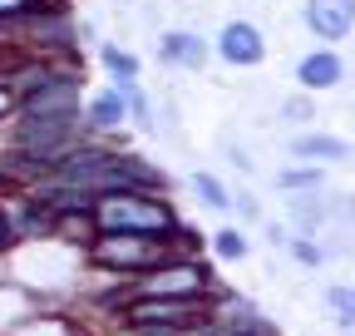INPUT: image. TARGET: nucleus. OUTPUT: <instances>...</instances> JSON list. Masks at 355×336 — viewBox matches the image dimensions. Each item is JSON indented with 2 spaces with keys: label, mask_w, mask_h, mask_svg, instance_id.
Listing matches in <instances>:
<instances>
[{
  "label": "nucleus",
  "mask_w": 355,
  "mask_h": 336,
  "mask_svg": "<svg viewBox=\"0 0 355 336\" xmlns=\"http://www.w3.org/2000/svg\"><path fill=\"white\" fill-rule=\"evenodd\" d=\"M94 233H144V237H173L183 228V218L173 213V203L158 198V193H144V188H119V193H99L94 208Z\"/></svg>",
  "instance_id": "1"
},
{
  "label": "nucleus",
  "mask_w": 355,
  "mask_h": 336,
  "mask_svg": "<svg viewBox=\"0 0 355 336\" xmlns=\"http://www.w3.org/2000/svg\"><path fill=\"white\" fill-rule=\"evenodd\" d=\"M163 258H168L163 237H144V233H94L89 237V262L99 272H109V277H119V282L144 277Z\"/></svg>",
  "instance_id": "2"
},
{
  "label": "nucleus",
  "mask_w": 355,
  "mask_h": 336,
  "mask_svg": "<svg viewBox=\"0 0 355 336\" xmlns=\"http://www.w3.org/2000/svg\"><path fill=\"white\" fill-rule=\"evenodd\" d=\"M128 292H139V297H173V302H207L217 292V282L198 258H163L144 277H133Z\"/></svg>",
  "instance_id": "3"
},
{
  "label": "nucleus",
  "mask_w": 355,
  "mask_h": 336,
  "mask_svg": "<svg viewBox=\"0 0 355 336\" xmlns=\"http://www.w3.org/2000/svg\"><path fill=\"white\" fill-rule=\"evenodd\" d=\"M89 144V129L84 119H20V129L10 134V149L30 153L35 163L55 168L60 158H69L74 149Z\"/></svg>",
  "instance_id": "4"
},
{
  "label": "nucleus",
  "mask_w": 355,
  "mask_h": 336,
  "mask_svg": "<svg viewBox=\"0 0 355 336\" xmlns=\"http://www.w3.org/2000/svg\"><path fill=\"white\" fill-rule=\"evenodd\" d=\"M84 84H79V74L74 69H60V74H50L44 84H35L30 94H20L15 99V114L20 119H84Z\"/></svg>",
  "instance_id": "5"
},
{
  "label": "nucleus",
  "mask_w": 355,
  "mask_h": 336,
  "mask_svg": "<svg viewBox=\"0 0 355 336\" xmlns=\"http://www.w3.org/2000/svg\"><path fill=\"white\" fill-rule=\"evenodd\" d=\"M212 50H217V60H227V65H237V69H252V65H261V55H266V40H261L257 25L232 20V25H222V35H217Z\"/></svg>",
  "instance_id": "6"
},
{
  "label": "nucleus",
  "mask_w": 355,
  "mask_h": 336,
  "mask_svg": "<svg viewBox=\"0 0 355 336\" xmlns=\"http://www.w3.org/2000/svg\"><path fill=\"white\" fill-rule=\"evenodd\" d=\"M207 55H212V45H207L202 35H193V30H168V35H158V60L173 65V69H202Z\"/></svg>",
  "instance_id": "7"
},
{
  "label": "nucleus",
  "mask_w": 355,
  "mask_h": 336,
  "mask_svg": "<svg viewBox=\"0 0 355 336\" xmlns=\"http://www.w3.org/2000/svg\"><path fill=\"white\" fill-rule=\"evenodd\" d=\"M123 124H128V99L119 94V84H109V90L84 99V129L89 134H114Z\"/></svg>",
  "instance_id": "8"
},
{
  "label": "nucleus",
  "mask_w": 355,
  "mask_h": 336,
  "mask_svg": "<svg viewBox=\"0 0 355 336\" xmlns=\"http://www.w3.org/2000/svg\"><path fill=\"white\" fill-rule=\"evenodd\" d=\"M306 25L321 40H340L355 30V0H306Z\"/></svg>",
  "instance_id": "9"
},
{
  "label": "nucleus",
  "mask_w": 355,
  "mask_h": 336,
  "mask_svg": "<svg viewBox=\"0 0 355 336\" xmlns=\"http://www.w3.org/2000/svg\"><path fill=\"white\" fill-rule=\"evenodd\" d=\"M340 74H345V65H340L336 50H316V55H306L296 65V79L306 90H331V84H340Z\"/></svg>",
  "instance_id": "10"
},
{
  "label": "nucleus",
  "mask_w": 355,
  "mask_h": 336,
  "mask_svg": "<svg viewBox=\"0 0 355 336\" xmlns=\"http://www.w3.org/2000/svg\"><path fill=\"white\" fill-rule=\"evenodd\" d=\"M291 153L306 158V163H345L350 144L336 139V134H301V139H291Z\"/></svg>",
  "instance_id": "11"
},
{
  "label": "nucleus",
  "mask_w": 355,
  "mask_h": 336,
  "mask_svg": "<svg viewBox=\"0 0 355 336\" xmlns=\"http://www.w3.org/2000/svg\"><path fill=\"white\" fill-rule=\"evenodd\" d=\"M193 193H198V198L212 208V213H227V208H232V193L222 188L212 174H193Z\"/></svg>",
  "instance_id": "12"
},
{
  "label": "nucleus",
  "mask_w": 355,
  "mask_h": 336,
  "mask_svg": "<svg viewBox=\"0 0 355 336\" xmlns=\"http://www.w3.org/2000/svg\"><path fill=\"white\" fill-rule=\"evenodd\" d=\"M99 60H104V69L114 74V84H123V79H139V60H133L128 50H119V45H104V50H99Z\"/></svg>",
  "instance_id": "13"
},
{
  "label": "nucleus",
  "mask_w": 355,
  "mask_h": 336,
  "mask_svg": "<svg viewBox=\"0 0 355 336\" xmlns=\"http://www.w3.org/2000/svg\"><path fill=\"white\" fill-rule=\"evenodd\" d=\"M6 336H79L69 321H60V317H30V321H20L15 331H6Z\"/></svg>",
  "instance_id": "14"
},
{
  "label": "nucleus",
  "mask_w": 355,
  "mask_h": 336,
  "mask_svg": "<svg viewBox=\"0 0 355 336\" xmlns=\"http://www.w3.org/2000/svg\"><path fill=\"white\" fill-rule=\"evenodd\" d=\"M212 247H217L222 262H242V258H247V237H242L237 228H222V233L212 237Z\"/></svg>",
  "instance_id": "15"
},
{
  "label": "nucleus",
  "mask_w": 355,
  "mask_h": 336,
  "mask_svg": "<svg viewBox=\"0 0 355 336\" xmlns=\"http://www.w3.org/2000/svg\"><path fill=\"white\" fill-rule=\"evenodd\" d=\"M282 193H296V188H321V168H291V174L277 178Z\"/></svg>",
  "instance_id": "16"
},
{
  "label": "nucleus",
  "mask_w": 355,
  "mask_h": 336,
  "mask_svg": "<svg viewBox=\"0 0 355 336\" xmlns=\"http://www.w3.org/2000/svg\"><path fill=\"white\" fill-rule=\"evenodd\" d=\"M35 10H44V0H0V30L25 20V15H35Z\"/></svg>",
  "instance_id": "17"
},
{
  "label": "nucleus",
  "mask_w": 355,
  "mask_h": 336,
  "mask_svg": "<svg viewBox=\"0 0 355 336\" xmlns=\"http://www.w3.org/2000/svg\"><path fill=\"white\" fill-rule=\"evenodd\" d=\"M291 258H296L301 267H321V262H326V247H321L316 237H296V242H291Z\"/></svg>",
  "instance_id": "18"
},
{
  "label": "nucleus",
  "mask_w": 355,
  "mask_h": 336,
  "mask_svg": "<svg viewBox=\"0 0 355 336\" xmlns=\"http://www.w3.org/2000/svg\"><path fill=\"white\" fill-rule=\"evenodd\" d=\"M331 307L340 312L345 326H355V292H350V287H331Z\"/></svg>",
  "instance_id": "19"
},
{
  "label": "nucleus",
  "mask_w": 355,
  "mask_h": 336,
  "mask_svg": "<svg viewBox=\"0 0 355 336\" xmlns=\"http://www.w3.org/2000/svg\"><path fill=\"white\" fill-rule=\"evenodd\" d=\"M10 247H15V233H10V208L0 203V258H6Z\"/></svg>",
  "instance_id": "20"
},
{
  "label": "nucleus",
  "mask_w": 355,
  "mask_h": 336,
  "mask_svg": "<svg viewBox=\"0 0 355 336\" xmlns=\"http://www.w3.org/2000/svg\"><path fill=\"white\" fill-rule=\"evenodd\" d=\"M10 114H15V90H10L6 79H0V124H6Z\"/></svg>",
  "instance_id": "21"
},
{
  "label": "nucleus",
  "mask_w": 355,
  "mask_h": 336,
  "mask_svg": "<svg viewBox=\"0 0 355 336\" xmlns=\"http://www.w3.org/2000/svg\"><path fill=\"white\" fill-rule=\"evenodd\" d=\"M227 336H261V331H257V326H252V331H227Z\"/></svg>",
  "instance_id": "22"
}]
</instances>
